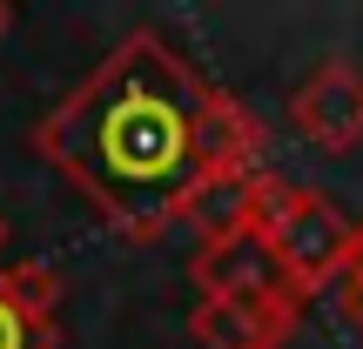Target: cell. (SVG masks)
I'll list each match as a JSON object with an SVG mask.
<instances>
[{
	"label": "cell",
	"instance_id": "1",
	"mask_svg": "<svg viewBox=\"0 0 363 349\" xmlns=\"http://www.w3.org/2000/svg\"><path fill=\"white\" fill-rule=\"evenodd\" d=\"M34 155L121 242H162L208 181L269 168V135L169 34L135 27L40 115Z\"/></svg>",
	"mask_w": 363,
	"mask_h": 349
},
{
	"label": "cell",
	"instance_id": "2",
	"mask_svg": "<svg viewBox=\"0 0 363 349\" xmlns=\"http://www.w3.org/2000/svg\"><path fill=\"white\" fill-rule=\"evenodd\" d=\"M256 242L269 248L276 275L296 302H316L343 269H350V248H357V222L343 215L330 195L296 188V181H276L269 208L256 222Z\"/></svg>",
	"mask_w": 363,
	"mask_h": 349
},
{
	"label": "cell",
	"instance_id": "3",
	"mask_svg": "<svg viewBox=\"0 0 363 349\" xmlns=\"http://www.w3.org/2000/svg\"><path fill=\"white\" fill-rule=\"evenodd\" d=\"M303 302L289 289H269V296H202L189 316L195 349H283L289 329H296Z\"/></svg>",
	"mask_w": 363,
	"mask_h": 349
},
{
	"label": "cell",
	"instance_id": "4",
	"mask_svg": "<svg viewBox=\"0 0 363 349\" xmlns=\"http://www.w3.org/2000/svg\"><path fill=\"white\" fill-rule=\"evenodd\" d=\"M289 121L310 148L323 155H343V148L363 142V67L350 61H323L296 94H289Z\"/></svg>",
	"mask_w": 363,
	"mask_h": 349
},
{
	"label": "cell",
	"instance_id": "5",
	"mask_svg": "<svg viewBox=\"0 0 363 349\" xmlns=\"http://www.w3.org/2000/svg\"><path fill=\"white\" fill-rule=\"evenodd\" d=\"M276 181H283L276 168L208 181V188L189 202V215H182V222L195 229V248H216V242H242V235H256V222H262V208H269Z\"/></svg>",
	"mask_w": 363,
	"mask_h": 349
},
{
	"label": "cell",
	"instance_id": "6",
	"mask_svg": "<svg viewBox=\"0 0 363 349\" xmlns=\"http://www.w3.org/2000/svg\"><path fill=\"white\" fill-rule=\"evenodd\" d=\"M283 349H363V222H357L350 269H343L316 302L296 309V329H289Z\"/></svg>",
	"mask_w": 363,
	"mask_h": 349
},
{
	"label": "cell",
	"instance_id": "7",
	"mask_svg": "<svg viewBox=\"0 0 363 349\" xmlns=\"http://www.w3.org/2000/svg\"><path fill=\"white\" fill-rule=\"evenodd\" d=\"M189 275H195L202 296H269V289H283V275H276L269 248H262L256 235H242V242H216V248H195Z\"/></svg>",
	"mask_w": 363,
	"mask_h": 349
},
{
	"label": "cell",
	"instance_id": "8",
	"mask_svg": "<svg viewBox=\"0 0 363 349\" xmlns=\"http://www.w3.org/2000/svg\"><path fill=\"white\" fill-rule=\"evenodd\" d=\"M0 289L21 302V316H34L40 329H54V316H61V275H54L48 262H7V269H0Z\"/></svg>",
	"mask_w": 363,
	"mask_h": 349
},
{
	"label": "cell",
	"instance_id": "9",
	"mask_svg": "<svg viewBox=\"0 0 363 349\" xmlns=\"http://www.w3.org/2000/svg\"><path fill=\"white\" fill-rule=\"evenodd\" d=\"M61 329H40L34 316H21V302L0 289V349H54Z\"/></svg>",
	"mask_w": 363,
	"mask_h": 349
},
{
	"label": "cell",
	"instance_id": "10",
	"mask_svg": "<svg viewBox=\"0 0 363 349\" xmlns=\"http://www.w3.org/2000/svg\"><path fill=\"white\" fill-rule=\"evenodd\" d=\"M7 27H13V7H7V0H0V34H7Z\"/></svg>",
	"mask_w": 363,
	"mask_h": 349
},
{
	"label": "cell",
	"instance_id": "11",
	"mask_svg": "<svg viewBox=\"0 0 363 349\" xmlns=\"http://www.w3.org/2000/svg\"><path fill=\"white\" fill-rule=\"evenodd\" d=\"M0 248H7V215H0Z\"/></svg>",
	"mask_w": 363,
	"mask_h": 349
}]
</instances>
